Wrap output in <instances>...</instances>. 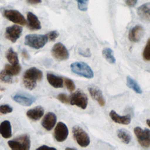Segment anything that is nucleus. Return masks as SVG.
I'll use <instances>...</instances> for the list:
<instances>
[{"instance_id": "nucleus-1", "label": "nucleus", "mask_w": 150, "mask_h": 150, "mask_svg": "<svg viewBox=\"0 0 150 150\" xmlns=\"http://www.w3.org/2000/svg\"><path fill=\"white\" fill-rule=\"evenodd\" d=\"M43 78V73L39 69L33 67L26 70L23 74V83L24 86L28 90H32L36 86L38 81Z\"/></svg>"}, {"instance_id": "nucleus-2", "label": "nucleus", "mask_w": 150, "mask_h": 150, "mask_svg": "<svg viewBox=\"0 0 150 150\" xmlns=\"http://www.w3.org/2000/svg\"><path fill=\"white\" fill-rule=\"evenodd\" d=\"M47 41L46 35L29 34L25 38V45L35 49L42 48Z\"/></svg>"}, {"instance_id": "nucleus-3", "label": "nucleus", "mask_w": 150, "mask_h": 150, "mask_svg": "<svg viewBox=\"0 0 150 150\" xmlns=\"http://www.w3.org/2000/svg\"><path fill=\"white\" fill-rule=\"evenodd\" d=\"M70 69L73 73L88 79H92L94 77V73L92 69L84 62H73L70 64Z\"/></svg>"}, {"instance_id": "nucleus-4", "label": "nucleus", "mask_w": 150, "mask_h": 150, "mask_svg": "<svg viewBox=\"0 0 150 150\" xmlns=\"http://www.w3.org/2000/svg\"><path fill=\"white\" fill-rule=\"evenodd\" d=\"M8 144L12 149L29 150L30 147V139L28 135L23 134L9 141Z\"/></svg>"}, {"instance_id": "nucleus-5", "label": "nucleus", "mask_w": 150, "mask_h": 150, "mask_svg": "<svg viewBox=\"0 0 150 150\" xmlns=\"http://www.w3.org/2000/svg\"><path fill=\"white\" fill-rule=\"evenodd\" d=\"M74 139L81 147H87L90 143V139L88 134L79 126H74L72 128Z\"/></svg>"}, {"instance_id": "nucleus-6", "label": "nucleus", "mask_w": 150, "mask_h": 150, "mask_svg": "<svg viewBox=\"0 0 150 150\" xmlns=\"http://www.w3.org/2000/svg\"><path fill=\"white\" fill-rule=\"evenodd\" d=\"M134 132L137 138L139 145L144 148H147L150 146V130L145 128L142 129L139 127H136L134 129Z\"/></svg>"}, {"instance_id": "nucleus-7", "label": "nucleus", "mask_w": 150, "mask_h": 150, "mask_svg": "<svg viewBox=\"0 0 150 150\" xmlns=\"http://www.w3.org/2000/svg\"><path fill=\"white\" fill-rule=\"evenodd\" d=\"M70 103L73 105H76L84 110L87 107L88 98L84 93L80 90H77L71 95Z\"/></svg>"}, {"instance_id": "nucleus-8", "label": "nucleus", "mask_w": 150, "mask_h": 150, "mask_svg": "<svg viewBox=\"0 0 150 150\" xmlns=\"http://www.w3.org/2000/svg\"><path fill=\"white\" fill-rule=\"evenodd\" d=\"M52 56L59 61L66 60L69 57V53L66 46L60 42L55 43L52 50Z\"/></svg>"}, {"instance_id": "nucleus-9", "label": "nucleus", "mask_w": 150, "mask_h": 150, "mask_svg": "<svg viewBox=\"0 0 150 150\" xmlns=\"http://www.w3.org/2000/svg\"><path fill=\"white\" fill-rule=\"evenodd\" d=\"M3 15L6 19L15 23L22 26H24L27 23L23 15L18 11L15 9L5 10Z\"/></svg>"}, {"instance_id": "nucleus-10", "label": "nucleus", "mask_w": 150, "mask_h": 150, "mask_svg": "<svg viewBox=\"0 0 150 150\" xmlns=\"http://www.w3.org/2000/svg\"><path fill=\"white\" fill-rule=\"evenodd\" d=\"M22 30V28L17 25L8 26L5 29V37L11 42L15 43L21 36Z\"/></svg>"}, {"instance_id": "nucleus-11", "label": "nucleus", "mask_w": 150, "mask_h": 150, "mask_svg": "<svg viewBox=\"0 0 150 150\" xmlns=\"http://www.w3.org/2000/svg\"><path fill=\"white\" fill-rule=\"evenodd\" d=\"M69 135V129L67 125L62 122H59L54 131V137L55 139L59 142L65 141Z\"/></svg>"}, {"instance_id": "nucleus-12", "label": "nucleus", "mask_w": 150, "mask_h": 150, "mask_svg": "<svg viewBox=\"0 0 150 150\" xmlns=\"http://www.w3.org/2000/svg\"><path fill=\"white\" fill-rule=\"evenodd\" d=\"M56 121L57 117L56 114L53 112H49L43 117L42 121V125L47 131H50L55 126Z\"/></svg>"}, {"instance_id": "nucleus-13", "label": "nucleus", "mask_w": 150, "mask_h": 150, "mask_svg": "<svg viewBox=\"0 0 150 150\" xmlns=\"http://www.w3.org/2000/svg\"><path fill=\"white\" fill-rule=\"evenodd\" d=\"M88 90L91 98L96 100L101 107H104L105 105V101L102 91L99 88L94 86H90L88 87Z\"/></svg>"}, {"instance_id": "nucleus-14", "label": "nucleus", "mask_w": 150, "mask_h": 150, "mask_svg": "<svg viewBox=\"0 0 150 150\" xmlns=\"http://www.w3.org/2000/svg\"><path fill=\"white\" fill-rule=\"evenodd\" d=\"M12 98L15 102L24 106H30L36 100L33 96L24 94H16L13 96Z\"/></svg>"}, {"instance_id": "nucleus-15", "label": "nucleus", "mask_w": 150, "mask_h": 150, "mask_svg": "<svg viewBox=\"0 0 150 150\" xmlns=\"http://www.w3.org/2000/svg\"><path fill=\"white\" fill-rule=\"evenodd\" d=\"M144 35V29L140 25L132 27L129 31L128 39L131 42H138Z\"/></svg>"}, {"instance_id": "nucleus-16", "label": "nucleus", "mask_w": 150, "mask_h": 150, "mask_svg": "<svg viewBox=\"0 0 150 150\" xmlns=\"http://www.w3.org/2000/svg\"><path fill=\"white\" fill-rule=\"evenodd\" d=\"M137 12L141 20L150 22V2H147L139 6L137 9Z\"/></svg>"}, {"instance_id": "nucleus-17", "label": "nucleus", "mask_w": 150, "mask_h": 150, "mask_svg": "<svg viewBox=\"0 0 150 150\" xmlns=\"http://www.w3.org/2000/svg\"><path fill=\"white\" fill-rule=\"evenodd\" d=\"M28 26L31 30H38L41 29V23L36 15L32 12H29L27 13Z\"/></svg>"}, {"instance_id": "nucleus-18", "label": "nucleus", "mask_w": 150, "mask_h": 150, "mask_svg": "<svg viewBox=\"0 0 150 150\" xmlns=\"http://www.w3.org/2000/svg\"><path fill=\"white\" fill-rule=\"evenodd\" d=\"M109 115L111 119L115 123L122 124V125H128L131 122V117L129 115H120L114 110H111L110 112Z\"/></svg>"}, {"instance_id": "nucleus-19", "label": "nucleus", "mask_w": 150, "mask_h": 150, "mask_svg": "<svg viewBox=\"0 0 150 150\" xmlns=\"http://www.w3.org/2000/svg\"><path fill=\"white\" fill-rule=\"evenodd\" d=\"M44 109L41 106H37L29 110L26 112L27 117L33 121H38L43 117Z\"/></svg>"}, {"instance_id": "nucleus-20", "label": "nucleus", "mask_w": 150, "mask_h": 150, "mask_svg": "<svg viewBox=\"0 0 150 150\" xmlns=\"http://www.w3.org/2000/svg\"><path fill=\"white\" fill-rule=\"evenodd\" d=\"M46 77L48 83L52 87L56 88H62L63 87V79L61 77L52 73H47Z\"/></svg>"}, {"instance_id": "nucleus-21", "label": "nucleus", "mask_w": 150, "mask_h": 150, "mask_svg": "<svg viewBox=\"0 0 150 150\" xmlns=\"http://www.w3.org/2000/svg\"><path fill=\"white\" fill-rule=\"evenodd\" d=\"M0 134L5 139L11 137L12 127L9 121L5 120L0 124Z\"/></svg>"}, {"instance_id": "nucleus-22", "label": "nucleus", "mask_w": 150, "mask_h": 150, "mask_svg": "<svg viewBox=\"0 0 150 150\" xmlns=\"http://www.w3.org/2000/svg\"><path fill=\"white\" fill-rule=\"evenodd\" d=\"M21 69L22 67L19 63L16 64H6L5 66L4 70L8 74L12 76H13L18 75L20 73Z\"/></svg>"}, {"instance_id": "nucleus-23", "label": "nucleus", "mask_w": 150, "mask_h": 150, "mask_svg": "<svg viewBox=\"0 0 150 150\" xmlns=\"http://www.w3.org/2000/svg\"><path fill=\"white\" fill-rule=\"evenodd\" d=\"M6 57L8 61L11 64H16L19 63V58L16 52H15L12 47H10L6 54Z\"/></svg>"}, {"instance_id": "nucleus-24", "label": "nucleus", "mask_w": 150, "mask_h": 150, "mask_svg": "<svg viewBox=\"0 0 150 150\" xmlns=\"http://www.w3.org/2000/svg\"><path fill=\"white\" fill-rule=\"evenodd\" d=\"M103 56L105 58V59L111 64H114L116 62V59L114 56L113 50L109 48L105 47L102 50Z\"/></svg>"}, {"instance_id": "nucleus-25", "label": "nucleus", "mask_w": 150, "mask_h": 150, "mask_svg": "<svg viewBox=\"0 0 150 150\" xmlns=\"http://www.w3.org/2000/svg\"><path fill=\"white\" fill-rule=\"evenodd\" d=\"M127 86L137 94H141L142 93V91L138 84L129 76L127 77Z\"/></svg>"}, {"instance_id": "nucleus-26", "label": "nucleus", "mask_w": 150, "mask_h": 150, "mask_svg": "<svg viewBox=\"0 0 150 150\" xmlns=\"http://www.w3.org/2000/svg\"><path fill=\"white\" fill-rule=\"evenodd\" d=\"M117 137L124 144H128L131 141V135L127 131L124 129H120L117 131Z\"/></svg>"}, {"instance_id": "nucleus-27", "label": "nucleus", "mask_w": 150, "mask_h": 150, "mask_svg": "<svg viewBox=\"0 0 150 150\" xmlns=\"http://www.w3.org/2000/svg\"><path fill=\"white\" fill-rule=\"evenodd\" d=\"M142 56L145 61H150V38H149L146 42V45L143 50Z\"/></svg>"}, {"instance_id": "nucleus-28", "label": "nucleus", "mask_w": 150, "mask_h": 150, "mask_svg": "<svg viewBox=\"0 0 150 150\" xmlns=\"http://www.w3.org/2000/svg\"><path fill=\"white\" fill-rule=\"evenodd\" d=\"M12 76L8 74L5 70H2L0 72V80L5 83H12Z\"/></svg>"}, {"instance_id": "nucleus-29", "label": "nucleus", "mask_w": 150, "mask_h": 150, "mask_svg": "<svg viewBox=\"0 0 150 150\" xmlns=\"http://www.w3.org/2000/svg\"><path fill=\"white\" fill-rule=\"evenodd\" d=\"M64 83L67 90L70 91H73L76 88V86L73 80L68 78L64 79Z\"/></svg>"}, {"instance_id": "nucleus-30", "label": "nucleus", "mask_w": 150, "mask_h": 150, "mask_svg": "<svg viewBox=\"0 0 150 150\" xmlns=\"http://www.w3.org/2000/svg\"><path fill=\"white\" fill-rule=\"evenodd\" d=\"M77 2L78 8L80 11H86L88 8V0H76Z\"/></svg>"}, {"instance_id": "nucleus-31", "label": "nucleus", "mask_w": 150, "mask_h": 150, "mask_svg": "<svg viewBox=\"0 0 150 150\" xmlns=\"http://www.w3.org/2000/svg\"><path fill=\"white\" fill-rule=\"evenodd\" d=\"M13 108L9 105L4 104L0 105V115L6 114L12 112Z\"/></svg>"}, {"instance_id": "nucleus-32", "label": "nucleus", "mask_w": 150, "mask_h": 150, "mask_svg": "<svg viewBox=\"0 0 150 150\" xmlns=\"http://www.w3.org/2000/svg\"><path fill=\"white\" fill-rule=\"evenodd\" d=\"M59 35V33L56 30H52L46 34V36L48 38V40L51 42L54 41L57 38Z\"/></svg>"}, {"instance_id": "nucleus-33", "label": "nucleus", "mask_w": 150, "mask_h": 150, "mask_svg": "<svg viewBox=\"0 0 150 150\" xmlns=\"http://www.w3.org/2000/svg\"><path fill=\"white\" fill-rule=\"evenodd\" d=\"M57 99L59 100L61 103L67 104L70 102V98L64 93H60L57 96Z\"/></svg>"}, {"instance_id": "nucleus-34", "label": "nucleus", "mask_w": 150, "mask_h": 150, "mask_svg": "<svg viewBox=\"0 0 150 150\" xmlns=\"http://www.w3.org/2000/svg\"><path fill=\"white\" fill-rule=\"evenodd\" d=\"M78 53L80 55H81L83 57H90L91 56V52L89 49H87L84 50H82L81 49H79Z\"/></svg>"}, {"instance_id": "nucleus-35", "label": "nucleus", "mask_w": 150, "mask_h": 150, "mask_svg": "<svg viewBox=\"0 0 150 150\" xmlns=\"http://www.w3.org/2000/svg\"><path fill=\"white\" fill-rule=\"evenodd\" d=\"M137 1L138 0H125L126 5L131 8L135 6Z\"/></svg>"}, {"instance_id": "nucleus-36", "label": "nucleus", "mask_w": 150, "mask_h": 150, "mask_svg": "<svg viewBox=\"0 0 150 150\" xmlns=\"http://www.w3.org/2000/svg\"><path fill=\"white\" fill-rule=\"evenodd\" d=\"M26 1L30 5H36L42 2V0H26Z\"/></svg>"}, {"instance_id": "nucleus-37", "label": "nucleus", "mask_w": 150, "mask_h": 150, "mask_svg": "<svg viewBox=\"0 0 150 150\" xmlns=\"http://www.w3.org/2000/svg\"><path fill=\"white\" fill-rule=\"evenodd\" d=\"M21 53H22V56L25 59L28 60V59L30 58V56H29V55L28 52H27L26 50H25V49L22 50Z\"/></svg>"}, {"instance_id": "nucleus-38", "label": "nucleus", "mask_w": 150, "mask_h": 150, "mask_svg": "<svg viewBox=\"0 0 150 150\" xmlns=\"http://www.w3.org/2000/svg\"><path fill=\"white\" fill-rule=\"evenodd\" d=\"M45 148H47V149H56L53 147H50V146H48L46 145H42L40 146H39V148H37V149H45Z\"/></svg>"}, {"instance_id": "nucleus-39", "label": "nucleus", "mask_w": 150, "mask_h": 150, "mask_svg": "<svg viewBox=\"0 0 150 150\" xmlns=\"http://www.w3.org/2000/svg\"><path fill=\"white\" fill-rule=\"evenodd\" d=\"M146 124L150 127V119H147L146 121Z\"/></svg>"}, {"instance_id": "nucleus-40", "label": "nucleus", "mask_w": 150, "mask_h": 150, "mask_svg": "<svg viewBox=\"0 0 150 150\" xmlns=\"http://www.w3.org/2000/svg\"><path fill=\"white\" fill-rule=\"evenodd\" d=\"M75 148H69V147H67L66 148V149H74Z\"/></svg>"}]
</instances>
